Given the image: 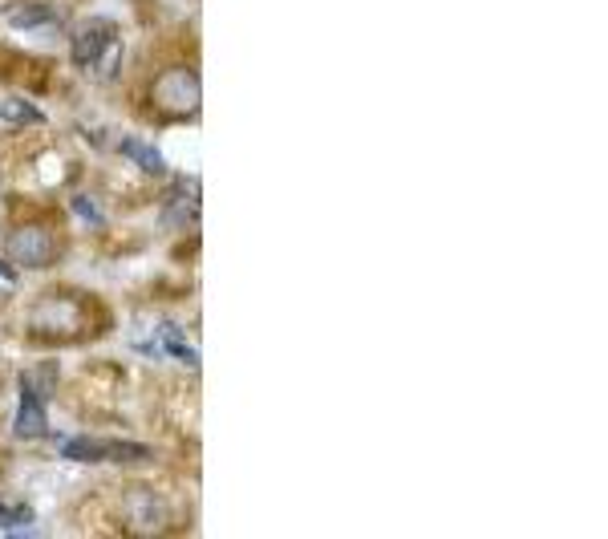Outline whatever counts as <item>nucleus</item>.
<instances>
[{"label":"nucleus","mask_w":608,"mask_h":539,"mask_svg":"<svg viewBox=\"0 0 608 539\" xmlns=\"http://www.w3.org/2000/svg\"><path fill=\"white\" fill-rule=\"evenodd\" d=\"M45 114L33 106V102H25V98H17V94H0V122L5 126H13V130H21V126H37Z\"/></svg>","instance_id":"7"},{"label":"nucleus","mask_w":608,"mask_h":539,"mask_svg":"<svg viewBox=\"0 0 608 539\" xmlns=\"http://www.w3.org/2000/svg\"><path fill=\"white\" fill-rule=\"evenodd\" d=\"M150 98H155V106L163 110V114H179V118H191V114H199V102H203V86H199V77H195V69H187V65H175V69H167L159 82H155V90H150Z\"/></svg>","instance_id":"1"},{"label":"nucleus","mask_w":608,"mask_h":539,"mask_svg":"<svg viewBox=\"0 0 608 539\" xmlns=\"http://www.w3.org/2000/svg\"><path fill=\"white\" fill-rule=\"evenodd\" d=\"M5 248H9V256H13L17 264H25V268H41V264H49V260L57 256L53 236H49V231H41V227H17Z\"/></svg>","instance_id":"3"},{"label":"nucleus","mask_w":608,"mask_h":539,"mask_svg":"<svg viewBox=\"0 0 608 539\" xmlns=\"http://www.w3.org/2000/svg\"><path fill=\"white\" fill-rule=\"evenodd\" d=\"M61 454L73 458V462H106V442H94V438H69V442L61 446Z\"/></svg>","instance_id":"10"},{"label":"nucleus","mask_w":608,"mask_h":539,"mask_svg":"<svg viewBox=\"0 0 608 539\" xmlns=\"http://www.w3.org/2000/svg\"><path fill=\"white\" fill-rule=\"evenodd\" d=\"M33 523V511L25 507H0V527H29Z\"/></svg>","instance_id":"13"},{"label":"nucleus","mask_w":608,"mask_h":539,"mask_svg":"<svg viewBox=\"0 0 608 539\" xmlns=\"http://www.w3.org/2000/svg\"><path fill=\"white\" fill-rule=\"evenodd\" d=\"M159 345H163V353H171V357L195 365V349L187 345V337L179 333V325H159Z\"/></svg>","instance_id":"11"},{"label":"nucleus","mask_w":608,"mask_h":539,"mask_svg":"<svg viewBox=\"0 0 608 539\" xmlns=\"http://www.w3.org/2000/svg\"><path fill=\"white\" fill-rule=\"evenodd\" d=\"M126 511H130V523L138 531H163L167 519H171V503L163 495H150V491H130Z\"/></svg>","instance_id":"4"},{"label":"nucleus","mask_w":608,"mask_h":539,"mask_svg":"<svg viewBox=\"0 0 608 539\" xmlns=\"http://www.w3.org/2000/svg\"><path fill=\"white\" fill-rule=\"evenodd\" d=\"M122 154L134 163V167H142L146 175H163V154L150 146V142H138V138H126L122 142Z\"/></svg>","instance_id":"9"},{"label":"nucleus","mask_w":608,"mask_h":539,"mask_svg":"<svg viewBox=\"0 0 608 539\" xmlns=\"http://www.w3.org/2000/svg\"><path fill=\"white\" fill-rule=\"evenodd\" d=\"M73 211H78L90 227H98V223H102V211H98V203H94L90 195H73Z\"/></svg>","instance_id":"12"},{"label":"nucleus","mask_w":608,"mask_h":539,"mask_svg":"<svg viewBox=\"0 0 608 539\" xmlns=\"http://www.w3.org/2000/svg\"><path fill=\"white\" fill-rule=\"evenodd\" d=\"M17 438H41L49 430L45 422V398L37 394V385L29 377H21V410H17Z\"/></svg>","instance_id":"5"},{"label":"nucleus","mask_w":608,"mask_h":539,"mask_svg":"<svg viewBox=\"0 0 608 539\" xmlns=\"http://www.w3.org/2000/svg\"><path fill=\"white\" fill-rule=\"evenodd\" d=\"M5 21L13 29H37V25H53L57 21V9L49 5H9L5 9Z\"/></svg>","instance_id":"8"},{"label":"nucleus","mask_w":608,"mask_h":539,"mask_svg":"<svg viewBox=\"0 0 608 539\" xmlns=\"http://www.w3.org/2000/svg\"><path fill=\"white\" fill-rule=\"evenodd\" d=\"M33 329L37 333H49V337H69V333H78L82 329V308L78 300H69V296H49L33 308Z\"/></svg>","instance_id":"2"},{"label":"nucleus","mask_w":608,"mask_h":539,"mask_svg":"<svg viewBox=\"0 0 608 539\" xmlns=\"http://www.w3.org/2000/svg\"><path fill=\"white\" fill-rule=\"evenodd\" d=\"M110 41H114V29L106 21H90L86 29L73 33V61H78V65H94Z\"/></svg>","instance_id":"6"}]
</instances>
